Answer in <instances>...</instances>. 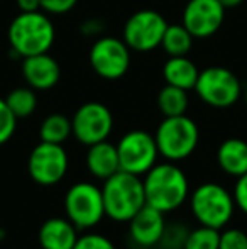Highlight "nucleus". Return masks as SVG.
Wrapping results in <instances>:
<instances>
[{"mask_svg":"<svg viewBox=\"0 0 247 249\" xmlns=\"http://www.w3.org/2000/svg\"><path fill=\"white\" fill-rule=\"evenodd\" d=\"M22 76L34 90H51L61 78L60 63L48 53L27 56L22 61Z\"/></svg>","mask_w":247,"mask_h":249,"instance_id":"nucleus-15","label":"nucleus"},{"mask_svg":"<svg viewBox=\"0 0 247 249\" xmlns=\"http://www.w3.org/2000/svg\"><path fill=\"white\" fill-rule=\"evenodd\" d=\"M66 219L78 231L95 227L105 215L102 188L90 181H78L71 185L65 195Z\"/></svg>","mask_w":247,"mask_h":249,"instance_id":"nucleus-6","label":"nucleus"},{"mask_svg":"<svg viewBox=\"0 0 247 249\" xmlns=\"http://www.w3.org/2000/svg\"><path fill=\"white\" fill-rule=\"evenodd\" d=\"M193 39L195 37L188 33L183 24H168L161 41V48L169 56H186L193 46Z\"/></svg>","mask_w":247,"mask_h":249,"instance_id":"nucleus-21","label":"nucleus"},{"mask_svg":"<svg viewBox=\"0 0 247 249\" xmlns=\"http://www.w3.org/2000/svg\"><path fill=\"white\" fill-rule=\"evenodd\" d=\"M193 90L205 104L215 108L231 107L242 95L239 78L224 66H210L200 71Z\"/></svg>","mask_w":247,"mask_h":249,"instance_id":"nucleus-7","label":"nucleus"},{"mask_svg":"<svg viewBox=\"0 0 247 249\" xmlns=\"http://www.w3.org/2000/svg\"><path fill=\"white\" fill-rule=\"evenodd\" d=\"M73 249H117V248L109 237L97 232H88V234H83V236H78Z\"/></svg>","mask_w":247,"mask_h":249,"instance_id":"nucleus-28","label":"nucleus"},{"mask_svg":"<svg viewBox=\"0 0 247 249\" xmlns=\"http://www.w3.org/2000/svg\"><path fill=\"white\" fill-rule=\"evenodd\" d=\"M146 203L163 213L176 210L186 202L190 185L185 171L173 161L156 163L144 175Z\"/></svg>","mask_w":247,"mask_h":249,"instance_id":"nucleus-1","label":"nucleus"},{"mask_svg":"<svg viewBox=\"0 0 247 249\" xmlns=\"http://www.w3.org/2000/svg\"><path fill=\"white\" fill-rule=\"evenodd\" d=\"M197 65L186 56H169L163 66V76L168 85L180 87L183 90H193L198 80Z\"/></svg>","mask_w":247,"mask_h":249,"instance_id":"nucleus-19","label":"nucleus"},{"mask_svg":"<svg viewBox=\"0 0 247 249\" xmlns=\"http://www.w3.org/2000/svg\"><path fill=\"white\" fill-rule=\"evenodd\" d=\"M78 0H41V9L48 14H54V16H60V14H66L76 5Z\"/></svg>","mask_w":247,"mask_h":249,"instance_id":"nucleus-30","label":"nucleus"},{"mask_svg":"<svg viewBox=\"0 0 247 249\" xmlns=\"http://www.w3.org/2000/svg\"><path fill=\"white\" fill-rule=\"evenodd\" d=\"M218 249H247V232L237 227H231L220 232Z\"/></svg>","mask_w":247,"mask_h":249,"instance_id":"nucleus-27","label":"nucleus"},{"mask_svg":"<svg viewBox=\"0 0 247 249\" xmlns=\"http://www.w3.org/2000/svg\"><path fill=\"white\" fill-rule=\"evenodd\" d=\"M217 163L229 177L239 178L247 173V142L239 138H229L218 146Z\"/></svg>","mask_w":247,"mask_h":249,"instance_id":"nucleus-18","label":"nucleus"},{"mask_svg":"<svg viewBox=\"0 0 247 249\" xmlns=\"http://www.w3.org/2000/svg\"><path fill=\"white\" fill-rule=\"evenodd\" d=\"M102 197L105 215L115 222H129L146 205L141 177L122 170L103 180Z\"/></svg>","mask_w":247,"mask_h":249,"instance_id":"nucleus-2","label":"nucleus"},{"mask_svg":"<svg viewBox=\"0 0 247 249\" xmlns=\"http://www.w3.org/2000/svg\"><path fill=\"white\" fill-rule=\"evenodd\" d=\"M146 249H163L161 246H151V248H146Z\"/></svg>","mask_w":247,"mask_h":249,"instance_id":"nucleus-34","label":"nucleus"},{"mask_svg":"<svg viewBox=\"0 0 247 249\" xmlns=\"http://www.w3.org/2000/svg\"><path fill=\"white\" fill-rule=\"evenodd\" d=\"M225 7L218 0H190L183 10V26L193 37H210L222 27Z\"/></svg>","mask_w":247,"mask_h":249,"instance_id":"nucleus-13","label":"nucleus"},{"mask_svg":"<svg viewBox=\"0 0 247 249\" xmlns=\"http://www.w3.org/2000/svg\"><path fill=\"white\" fill-rule=\"evenodd\" d=\"M165 213L152 209L146 203L131 220H129V237L135 246L151 248L158 246L161 234L165 231Z\"/></svg>","mask_w":247,"mask_h":249,"instance_id":"nucleus-14","label":"nucleus"},{"mask_svg":"<svg viewBox=\"0 0 247 249\" xmlns=\"http://www.w3.org/2000/svg\"><path fill=\"white\" fill-rule=\"evenodd\" d=\"M54 26L43 12H20L10 22L7 37L16 54L27 56L48 53L54 43Z\"/></svg>","mask_w":247,"mask_h":249,"instance_id":"nucleus-3","label":"nucleus"},{"mask_svg":"<svg viewBox=\"0 0 247 249\" xmlns=\"http://www.w3.org/2000/svg\"><path fill=\"white\" fill-rule=\"evenodd\" d=\"M114 129V115L107 105L100 102H86L76 108L71 117V131L76 141L85 146L109 139Z\"/></svg>","mask_w":247,"mask_h":249,"instance_id":"nucleus-9","label":"nucleus"},{"mask_svg":"<svg viewBox=\"0 0 247 249\" xmlns=\"http://www.w3.org/2000/svg\"><path fill=\"white\" fill-rule=\"evenodd\" d=\"M244 97H246V104H247V89H246V93H244Z\"/></svg>","mask_w":247,"mask_h":249,"instance_id":"nucleus-35","label":"nucleus"},{"mask_svg":"<svg viewBox=\"0 0 247 249\" xmlns=\"http://www.w3.org/2000/svg\"><path fill=\"white\" fill-rule=\"evenodd\" d=\"M71 134V119H68L63 114L48 115L39 127L41 141L53 142V144H63Z\"/></svg>","mask_w":247,"mask_h":249,"instance_id":"nucleus-22","label":"nucleus"},{"mask_svg":"<svg viewBox=\"0 0 247 249\" xmlns=\"http://www.w3.org/2000/svg\"><path fill=\"white\" fill-rule=\"evenodd\" d=\"M20 12H37L41 9V0H17Z\"/></svg>","mask_w":247,"mask_h":249,"instance_id":"nucleus-31","label":"nucleus"},{"mask_svg":"<svg viewBox=\"0 0 247 249\" xmlns=\"http://www.w3.org/2000/svg\"><path fill=\"white\" fill-rule=\"evenodd\" d=\"M5 102L9 105L10 112L16 115L17 119H26L34 114L37 107V97L34 89L31 87H19L14 89L9 95L5 97Z\"/></svg>","mask_w":247,"mask_h":249,"instance_id":"nucleus-23","label":"nucleus"},{"mask_svg":"<svg viewBox=\"0 0 247 249\" xmlns=\"http://www.w3.org/2000/svg\"><path fill=\"white\" fill-rule=\"evenodd\" d=\"M90 65L102 78L119 80L131 66V48L124 43V39L100 37L90 50Z\"/></svg>","mask_w":247,"mask_h":249,"instance_id":"nucleus-12","label":"nucleus"},{"mask_svg":"<svg viewBox=\"0 0 247 249\" xmlns=\"http://www.w3.org/2000/svg\"><path fill=\"white\" fill-rule=\"evenodd\" d=\"M234 202H235V209H239L242 213L247 215V173L237 178L234 185Z\"/></svg>","mask_w":247,"mask_h":249,"instance_id":"nucleus-29","label":"nucleus"},{"mask_svg":"<svg viewBox=\"0 0 247 249\" xmlns=\"http://www.w3.org/2000/svg\"><path fill=\"white\" fill-rule=\"evenodd\" d=\"M188 90L166 83L158 93V107L165 117L186 114L188 108Z\"/></svg>","mask_w":247,"mask_h":249,"instance_id":"nucleus-20","label":"nucleus"},{"mask_svg":"<svg viewBox=\"0 0 247 249\" xmlns=\"http://www.w3.org/2000/svg\"><path fill=\"white\" fill-rule=\"evenodd\" d=\"M158 151L166 161L178 163L195 153L200 141V131L193 119L183 115L165 117L156 129Z\"/></svg>","mask_w":247,"mask_h":249,"instance_id":"nucleus-5","label":"nucleus"},{"mask_svg":"<svg viewBox=\"0 0 247 249\" xmlns=\"http://www.w3.org/2000/svg\"><path fill=\"white\" fill-rule=\"evenodd\" d=\"M168 27L166 19L151 9L137 10L124 26V43L134 51H151L161 46L163 36Z\"/></svg>","mask_w":247,"mask_h":249,"instance_id":"nucleus-10","label":"nucleus"},{"mask_svg":"<svg viewBox=\"0 0 247 249\" xmlns=\"http://www.w3.org/2000/svg\"><path fill=\"white\" fill-rule=\"evenodd\" d=\"M68 164V154L63 144L41 141L31 151L29 160H27V171L37 185L53 187L65 178Z\"/></svg>","mask_w":247,"mask_h":249,"instance_id":"nucleus-11","label":"nucleus"},{"mask_svg":"<svg viewBox=\"0 0 247 249\" xmlns=\"http://www.w3.org/2000/svg\"><path fill=\"white\" fill-rule=\"evenodd\" d=\"M225 9H234V7H239L244 0H218Z\"/></svg>","mask_w":247,"mask_h":249,"instance_id":"nucleus-32","label":"nucleus"},{"mask_svg":"<svg viewBox=\"0 0 247 249\" xmlns=\"http://www.w3.org/2000/svg\"><path fill=\"white\" fill-rule=\"evenodd\" d=\"M190 229L183 222H166L158 246L163 249H183Z\"/></svg>","mask_w":247,"mask_h":249,"instance_id":"nucleus-25","label":"nucleus"},{"mask_svg":"<svg viewBox=\"0 0 247 249\" xmlns=\"http://www.w3.org/2000/svg\"><path fill=\"white\" fill-rule=\"evenodd\" d=\"M86 168L92 173V177L99 180H107L117 171H120L119 154H117V146L105 141H100L97 144L88 146L86 153Z\"/></svg>","mask_w":247,"mask_h":249,"instance_id":"nucleus-17","label":"nucleus"},{"mask_svg":"<svg viewBox=\"0 0 247 249\" xmlns=\"http://www.w3.org/2000/svg\"><path fill=\"white\" fill-rule=\"evenodd\" d=\"M218 241H220V231L200 226L190 231L183 249H218Z\"/></svg>","mask_w":247,"mask_h":249,"instance_id":"nucleus-24","label":"nucleus"},{"mask_svg":"<svg viewBox=\"0 0 247 249\" xmlns=\"http://www.w3.org/2000/svg\"><path fill=\"white\" fill-rule=\"evenodd\" d=\"M3 239H5V231L0 227V241H3Z\"/></svg>","mask_w":247,"mask_h":249,"instance_id":"nucleus-33","label":"nucleus"},{"mask_svg":"<svg viewBox=\"0 0 247 249\" xmlns=\"http://www.w3.org/2000/svg\"><path fill=\"white\" fill-rule=\"evenodd\" d=\"M43 249H73L78 239V229L63 217H51L43 222L37 234Z\"/></svg>","mask_w":247,"mask_h":249,"instance_id":"nucleus-16","label":"nucleus"},{"mask_svg":"<svg viewBox=\"0 0 247 249\" xmlns=\"http://www.w3.org/2000/svg\"><path fill=\"white\" fill-rule=\"evenodd\" d=\"M17 127V117L10 112L5 99H0V146L10 141Z\"/></svg>","mask_w":247,"mask_h":249,"instance_id":"nucleus-26","label":"nucleus"},{"mask_svg":"<svg viewBox=\"0 0 247 249\" xmlns=\"http://www.w3.org/2000/svg\"><path fill=\"white\" fill-rule=\"evenodd\" d=\"M190 207L193 217L200 226L224 229L232 220L235 212L234 197L222 185L207 181L191 192Z\"/></svg>","mask_w":247,"mask_h":249,"instance_id":"nucleus-4","label":"nucleus"},{"mask_svg":"<svg viewBox=\"0 0 247 249\" xmlns=\"http://www.w3.org/2000/svg\"><path fill=\"white\" fill-rule=\"evenodd\" d=\"M120 170L142 177L156 164L159 156L158 144L152 134L142 129L129 131L117 142Z\"/></svg>","mask_w":247,"mask_h":249,"instance_id":"nucleus-8","label":"nucleus"}]
</instances>
